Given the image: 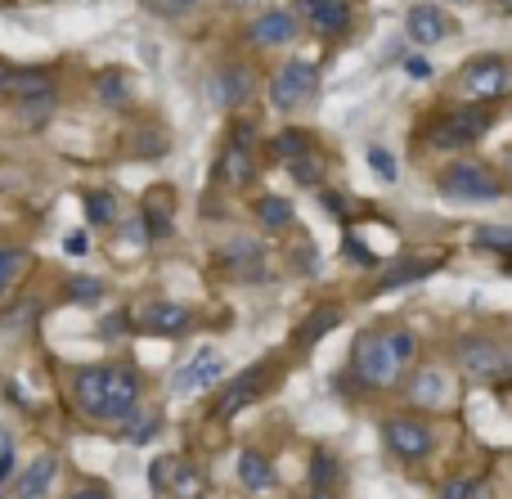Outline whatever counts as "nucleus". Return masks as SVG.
<instances>
[{
	"instance_id": "1",
	"label": "nucleus",
	"mask_w": 512,
	"mask_h": 499,
	"mask_svg": "<svg viewBox=\"0 0 512 499\" xmlns=\"http://www.w3.org/2000/svg\"><path fill=\"white\" fill-rule=\"evenodd\" d=\"M77 410L99 423H122L140 405V374L131 365H90L72 383Z\"/></svg>"
},
{
	"instance_id": "2",
	"label": "nucleus",
	"mask_w": 512,
	"mask_h": 499,
	"mask_svg": "<svg viewBox=\"0 0 512 499\" xmlns=\"http://www.w3.org/2000/svg\"><path fill=\"white\" fill-rule=\"evenodd\" d=\"M441 194L459 198V203H495L504 189H499L495 171H486L481 162H450L441 176Z\"/></svg>"
},
{
	"instance_id": "3",
	"label": "nucleus",
	"mask_w": 512,
	"mask_h": 499,
	"mask_svg": "<svg viewBox=\"0 0 512 499\" xmlns=\"http://www.w3.org/2000/svg\"><path fill=\"white\" fill-rule=\"evenodd\" d=\"M355 374H360L364 387H391L400 378V360L391 351L387 333H364L355 342Z\"/></svg>"
},
{
	"instance_id": "4",
	"label": "nucleus",
	"mask_w": 512,
	"mask_h": 499,
	"mask_svg": "<svg viewBox=\"0 0 512 499\" xmlns=\"http://www.w3.org/2000/svg\"><path fill=\"white\" fill-rule=\"evenodd\" d=\"M315 90H319V68L306 63V59H288L279 68V77L270 81V99H274V108H283V113L301 108Z\"/></svg>"
},
{
	"instance_id": "5",
	"label": "nucleus",
	"mask_w": 512,
	"mask_h": 499,
	"mask_svg": "<svg viewBox=\"0 0 512 499\" xmlns=\"http://www.w3.org/2000/svg\"><path fill=\"white\" fill-rule=\"evenodd\" d=\"M490 126H495L490 108H463V113H450L441 126H436L432 144L436 149H468V144H477Z\"/></svg>"
},
{
	"instance_id": "6",
	"label": "nucleus",
	"mask_w": 512,
	"mask_h": 499,
	"mask_svg": "<svg viewBox=\"0 0 512 499\" xmlns=\"http://www.w3.org/2000/svg\"><path fill=\"white\" fill-rule=\"evenodd\" d=\"M270 378H274V365H270V360H256V365H248L230 387H225V396H221V405H216V414H221V419H234V414H243L248 405L261 401V392L270 387Z\"/></svg>"
},
{
	"instance_id": "7",
	"label": "nucleus",
	"mask_w": 512,
	"mask_h": 499,
	"mask_svg": "<svg viewBox=\"0 0 512 499\" xmlns=\"http://www.w3.org/2000/svg\"><path fill=\"white\" fill-rule=\"evenodd\" d=\"M463 90H468L472 99H499L512 90V63L504 59H472L468 68H463Z\"/></svg>"
},
{
	"instance_id": "8",
	"label": "nucleus",
	"mask_w": 512,
	"mask_h": 499,
	"mask_svg": "<svg viewBox=\"0 0 512 499\" xmlns=\"http://www.w3.org/2000/svg\"><path fill=\"white\" fill-rule=\"evenodd\" d=\"M144 333H158V338H185L194 329V311L180 302H149L140 311Z\"/></svg>"
},
{
	"instance_id": "9",
	"label": "nucleus",
	"mask_w": 512,
	"mask_h": 499,
	"mask_svg": "<svg viewBox=\"0 0 512 499\" xmlns=\"http://www.w3.org/2000/svg\"><path fill=\"white\" fill-rule=\"evenodd\" d=\"M459 365L468 369L472 378H499L508 369V360H504V351H499V342H490V338H463L459 342Z\"/></svg>"
},
{
	"instance_id": "10",
	"label": "nucleus",
	"mask_w": 512,
	"mask_h": 499,
	"mask_svg": "<svg viewBox=\"0 0 512 499\" xmlns=\"http://www.w3.org/2000/svg\"><path fill=\"white\" fill-rule=\"evenodd\" d=\"M387 446L396 450L400 459H427L432 455V428H423V423H414V419H387Z\"/></svg>"
},
{
	"instance_id": "11",
	"label": "nucleus",
	"mask_w": 512,
	"mask_h": 499,
	"mask_svg": "<svg viewBox=\"0 0 512 499\" xmlns=\"http://www.w3.org/2000/svg\"><path fill=\"white\" fill-rule=\"evenodd\" d=\"M221 374H225V360L216 356V351H198V356L176 374V392H185V396L207 392V387H212Z\"/></svg>"
},
{
	"instance_id": "12",
	"label": "nucleus",
	"mask_w": 512,
	"mask_h": 499,
	"mask_svg": "<svg viewBox=\"0 0 512 499\" xmlns=\"http://www.w3.org/2000/svg\"><path fill=\"white\" fill-rule=\"evenodd\" d=\"M221 176L234 180V185H248L256 176V162H252V126H239V135L230 140V149H225L221 158Z\"/></svg>"
},
{
	"instance_id": "13",
	"label": "nucleus",
	"mask_w": 512,
	"mask_h": 499,
	"mask_svg": "<svg viewBox=\"0 0 512 499\" xmlns=\"http://www.w3.org/2000/svg\"><path fill=\"white\" fill-rule=\"evenodd\" d=\"M405 32L414 36V45H436L441 36H450V18L436 5H414L405 14Z\"/></svg>"
},
{
	"instance_id": "14",
	"label": "nucleus",
	"mask_w": 512,
	"mask_h": 499,
	"mask_svg": "<svg viewBox=\"0 0 512 499\" xmlns=\"http://www.w3.org/2000/svg\"><path fill=\"white\" fill-rule=\"evenodd\" d=\"M301 14L319 32H346L351 27V0H301Z\"/></svg>"
},
{
	"instance_id": "15",
	"label": "nucleus",
	"mask_w": 512,
	"mask_h": 499,
	"mask_svg": "<svg viewBox=\"0 0 512 499\" xmlns=\"http://www.w3.org/2000/svg\"><path fill=\"white\" fill-rule=\"evenodd\" d=\"M50 86V72L41 68H0V95L5 99H32V95H45Z\"/></svg>"
},
{
	"instance_id": "16",
	"label": "nucleus",
	"mask_w": 512,
	"mask_h": 499,
	"mask_svg": "<svg viewBox=\"0 0 512 499\" xmlns=\"http://www.w3.org/2000/svg\"><path fill=\"white\" fill-rule=\"evenodd\" d=\"M292 36H297V18L283 14V9H265V14L248 27L252 45H288Z\"/></svg>"
},
{
	"instance_id": "17",
	"label": "nucleus",
	"mask_w": 512,
	"mask_h": 499,
	"mask_svg": "<svg viewBox=\"0 0 512 499\" xmlns=\"http://www.w3.org/2000/svg\"><path fill=\"white\" fill-rule=\"evenodd\" d=\"M212 90H216V99H221L225 108H239V104H248V95H252V72L243 68V63H230V68H221V72H216Z\"/></svg>"
},
{
	"instance_id": "18",
	"label": "nucleus",
	"mask_w": 512,
	"mask_h": 499,
	"mask_svg": "<svg viewBox=\"0 0 512 499\" xmlns=\"http://www.w3.org/2000/svg\"><path fill=\"white\" fill-rule=\"evenodd\" d=\"M337 324H342V311H337V306H319L315 315H306V320L297 324V333H292V347L310 351L319 338H324V333H333Z\"/></svg>"
},
{
	"instance_id": "19",
	"label": "nucleus",
	"mask_w": 512,
	"mask_h": 499,
	"mask_svg": "<svg viewBox=\"0 0 512 499\" xmlns=\"http://www.w3.org/2000/svg\"><path fill=\"white\" fill-rule=\"evenodd\" d=\"M54 473H59V459L54 455H36L32 464H27V473H23V482L14 486L23 499H32V495H45L50 491V482H54Z\"/></svg>"
},
{
	"instance_id": "20",
	"label": "nucleus",
	"mask_w": 512,
	"mask_h": 499,
	"mask_svg": "<svg viewBox=\"0 0 512 499\" xmlns=\"http://www.w3.org/2000/svg\"><path fill=\"white\" fill-rule=\"evenodd\" d=\"M436 266L441 261L436 257H423V261H400V266H391L387 275L378 279V288L382 293H391V288H405V284H418V279H427V275H436Z\"/></svg>"
},
{
	"instance_id": "21",
	"label": "nucleus",
	"mask_w": 512,
	"mask_h": 499,
	"mask_svg": "<svg viewBox=\"0 0 512 499\" xmlns=\"http://www.w3.org/2000/svg\"><path fill=\"white\" fill-rule=\"evenodd\" d=\"M239 482L248 486V491H256V495L270 491L274 486V464L265 455H256V450H243L239 455Z\"/></svg>"
},
{
	"instance_id": "22",
	"label": "nucleus",
	"mask_w": 512,
	"mask_h": 499,
	"mask_svg": "<svg viewBox=\"0 0 512 499\" xmlns=\"http://www.w3.org/2000/svg\"><path fill=\"white\" fill-rule=\"evenodd\" d=\"M158 432H162V414L158 410H144V405H135V410L122 419V437L131 441V446H144V441H153Z\"/></svg>"
},
{
	"instance_id": "23",
	"label": "nucleus",
	"mask_w": 512,
	"mask_h": 499,
	"mask_svg": "<svg viewBox=\"0 0 512 499\" xmlns=\"http://www.w3.org/2000/svg\"><path fill=\"white\" fill-rule=\"evenodd\" d=\"M450 401V378L441 374V369H423V374L414 378V405H427V410H436V405Z\"/></svg>"
},
{
	"instance_id": "24",
	"label": "nucleus",
	"mask_w": 512,
	"mask_h": 499,
	"mask_svg": "<svg viewBox=\"0 0 512 499\" xmlns=\"http://www.w3.org/2000/svg\"><path fill=\"white\" fill-rule=\"evenodd\" d=\"M95 95L104 99L108 108H126V104H131V95H135V86H131V77H126L122 68H108V72H99Z\"/></svg>"
},
{
	"instance_id": "25",
	"label": "nucleus",
	"mask_w": 512,
	"mask_h": 499,
	"mask_svg": "<svg viewBox=\"0 0 512 499\" xmlns=\"http://www.w3.org/2000/svg\"><path fill=\"white\" fill-rule=\"evenodd\" d=\"M144 234L149 239H167L171 234V194H162V189H153L149 203H144Z\"/></svg>"
},
{
	"instance_id": "26",
	"label": "nucleus",
	"mask_w": 512,
	"mask_h": 499,
	"mask_svg": "<svg viewBox=\"0 0 512 499\" xmlns=\"http://www.w3.org/2000/svg\"><path fill=\"white\" fill-rule=\"evenodd\" d=\"M337 477H342L337 459L328 455V450H315V459H310V486H315L319 495H328V491L337 486Z\"/></svg>"
},
{
	"instance_id": "27",
	"label": "nucleus",
	"mask_w": 512,
	"mask_h": 499,
	"mask_svg": "<svg viewBox=\"0 0 512 499\" xmlns=\"http://www.w3.org/2000/svg\"><path fill=\"white\" fill-rule=\"evenodd\" d=\"M256 221H261L265 230H288L292 225V203L288 198H261V203H256Z\"/></svg>"
},
{
	"instance_id": "28",
	"label": "nucleus",
	"mask_w": 512,
	"mask_h": 499,
	"mask_svg": "<svg viewBox=\"0 0 512 499\" xmlns=\"http://www.w3.org/2000/svg\"><path fill=\"white\" fill-rule=\"evenodd\" d=\"M472 243H477V248H499L512 257V225H477Z\"/></svg>"
},
{
	"instance_id": "29",
	"label": "nucleus",
	"mask_w": 512,
	"mask_h": 499,
	"mask_svg": "<svg viewBox=\"0 0 512 499\" xmlns=\"http://www.w3.org/2000/svg\"><path fill=\"white\" fill-rule=\"evenodd\" d=\"M27 266V252L23 248H0V293H9L14 288V279L23 275Z\"/></svg>"
},
{
	"instance_id": "30",
	"label": "nucleus",
	"mask_w": 512,
	"mask_h": 499,
	"mask_svg": "<svg viewBox=\"0 0 512 499\" xmlns=\"http://www.w3.org/2000/svg\"><path fill=\"white\" fill-rule=\"evenodd\" d=\"M86 216H90V225H108L117 216V198L108 194V189H95V194H86Z\"/></svg>"
},
{
	"instance_id": "31",
	"label": "nucleus",
	"mask_w": 512,
	"mask_h": 499,
	"mask_svg": "<svg viewBox=\"0 0 512 499\" xmlns=\"http://www.w3.org/2000/svg\"><path fill=\"white\" fill-rule=\"evenodd\" d=\"M288 171H292V180H297V185H319V180H324V167L310 158V149L297 153V158H288Z\"/></svg>"
},
{
	"instance_id": "32",
	"label": "nucleus",
	"mask_w": 512,
	"mask_h": 499,
	"mask_svg": "<svg viewBox=\"0 0 512 499\" xmlns=\"http://www.w3.org/2000/svg\"><path fill=\"white\" fill-rule=\"evenodd\" d=\"M68 297L77 306H95L99 297H104V284H99V279H90V275H77V279H68Z\"/></svg>"
},
{
	"instance_id": "33",
	"label": "nucleus",
	"mask_w": 512,
	"mask_h": 499,
	"mask_svg": "<svg viewBox=\"0 0 512 499\" xmlns=\"http://www.w3.org/2000/svg\"><path fill=\"white\" fill-rule=\"evenodd\" d=\"M131 153H135V158H162V153H167V135H162V131L131 135Z\"/></svg>"
},
{
	"instance_id": "34",
	"label": "nucleus",
	"mask_w": 512,
	"mask_h": 499,
	"mask_svg": "<svg viewBox=\"0 0 512 499\" xmlns=\"http://www.w3.org/2000/svg\"><path fill=\"white\" fill-rule=\"evenodd\" d=\"M230 266H256L261 261V243H252V239H234V243H225V252H221Z\"/></svg>"
},
{
	"instance_id": "35",
	"label": "nucleus",
	"mask_w": 512,
	"mask_h": 499,
	"mask_svg": "<svg viewBox=\"0 0 512 499\" xmlns=\"http://www.w3.org/2000/svg\"><path fill=\"white\" fill-rule=\"evenodd\" d=\"M176 464L180 459H171V455H162V459H153L149 464V486L158 495H171V477H176Z\"/></svg>"
},
{
	"instance_id": "36",
	"label": "nucleus",
	"mask_w": 512,
	"mask_h": 499,
	"mask_svg": "<svg viewBox=\"0 0 512 499\" xmlns=\"http://www.w3.org/2000/svg\"><path fill=\"white\" fill-rule=\"evenodd\" d=\"M306 149H310L306 131H279V135H274V153H279L283 162L297 158V153H306Z\"/></svg>"
},
{
	"instance_id": "37",
	"label": "nucleus",
	"mask_w": 512,
	"mask_h": 499,
	"mask_svg": "<svg viewBox=\"0 0 512 499\" xmlns=\"http://www.w3.org/2000/svg\"><path fill=\"white\" fill-rule=\"evenodd\" d=\"M369 167H373V176H382V180H396L400 171H396V158H391L382 144H373L369 149Z\"/></svg>"
},
{
	"instance_id": "38",
	"label": "nucleus",
	"mask_w": 512,
	"mask_h": 499,
	"mask_svg": "<svg viewBox=\"0 0 512 499\" xmlns=\"http://www.w3.org/2000/svg\"><path fill=\"white\" fill-rule=\"evenodd\" d=\"M342 252H346V257H355V266H364V270L378 266V257H373V252L364 248V243L355 239V234H346V239H342Z\"/></svg>"
},
{
	"instance_id": "39",
	"label": "nucleus",
	"mask_w": 512,
	"mask_h": 499,
	"mask_svg": "<svg viewBox=\"0 0 512 499\" xmlns=\"http://www.w3.org/2000/svg\"><path fill=\"white\" fill-rule=\"evenodd\" d=\"M153 5V14H167V18H180V14H189V9L198 5V0H149Z\"/></svg>"
},
{
	"instance_id": "40",
	"label": "nucleus",
	"mask_w": 512,
	"mask_h": 499,
	"mask_svg": "<svg viewBox=\"0 0 512 499\" xmlns=\"http://www.w3.org/2000/svg\"><path fill=\"white\" fill-rule=\"evenodd\" d=\"M387 342H391V351H396L400 365H405V360L414 356V333H387Z\"/></svg>"
},
{
	"instance_id": "41",
	"label": "nucleus",
	"mask_w": 512,
	"mask_h": 499,
	"mask_svg": "<svg viewBox=\"0 0 512 499\" xmlns=\"http://www.w3.org/2000/svg\"><path fill=\"white\" fill-rule=\"evenodd\" d=\"M171 491H180V495H194V491H198V482H194V468L176 464V477H171Z\"/></svg>"
},
{
	"instance_id": "42",
	"label": "nucleus",
	"mask_w": 512,
	"mask_h": 499,
	"mask_svg": "<svg viewBox=\"0 0 512 499\" xmlns=\"http://www.w3.org/2000/svg\"><path fill=\"white\" fill-rule=\"evenodd\" d=\"M441 495L445 499H468V495H486V486H481V482H450Z\"/></svg>"
},
{
	"instance_id": "43",
	"label": "nucleus",
	"mask_w": 512,
	"mask_h": 499,
	"mask_svg": "<svg viewBox=\"0 0 512 499\" xmlns=\"http://www.w3.org/2000/svg\"><path fill=\"white\" fill-rule=\"evenodd\" d=\"M292 257H297V270H306V275H315V248H310V243H306V248H297V252H292Z\"/></svg>"
},
{
	"instance_id": "44",
	"label": "nucleus",
	"mask_w": 512,
	"mask_h": 499,
	"mask_svg": "<svg viewBox=\"0 0 512 499\" xmlns=\"http://www.w3.org/2000/svg\"><path fill=\"white\" fill-rule=\"evenodd\" d=\"M9 468H14V446H0V486H5V477H9Z\"/></svg>"
},
{
	"instance_id": "45",
	"label": "nucleus",
	"mask_w": 512,
	"mask_h": 499,
	"mask_svg": "<svg viewBox=\"0 0 512 499\" xmlns=\"http://www.w3.org/2000/svg\"><path fill=\"white\" fill-rule=\"evenodd\" d=\"M122 329H126V315H108L104 320V338H122Z\"/></svg>"
},
{
	"instance_id": "46",
	"label": "nucleus",
	"mask_w": 512,
	"mask_h": 499,
	"mask_svg": "<svg viewBox=\"0 0 512 499\" xmlns=\"http://www.w3.org/2000/svg\"><path fill=\"white\" fill-rule=\"evenodd\" d=\"M405 72L409 77H432V63L427 59H405Z\"/></svg>"
},
{
	"instance_id": "47",
	"label": "nucleus",
	"mask_w": 512,
	"mask_h": 499,
	"mask_svg": "<svg viewBox=\"0 0 512 499\" xmlns=\"http://www.w3.org/2000/svg\"><path fill=\"white\" fill-rule=\"evenodd\" d=\"M63 248H68L72 257H81V252H86V234H68V239H63Z\"/></svg>"
},
{
	"instance_id": "48",
	"label": "nucleus",
	"mask_w": 512,
	"mask_h": 499,
	"mask_svg": "<svg viewBox=\"0 0 512 499\" xmlns=\"http://www.w3.org/2000/svg\"><path fill=\"white\" fill-rule=\"evenodd\" d=\"M126 239H131V243H144V239H149V234L140 230V221H126Z\"/></svg>"
},
{
	"instance_id": "49",
	"label": "nucleus",
	"mask_w": 512,
	"mask_h": 499,
	"mask_svg": "<svg viewBox=\"0 0 512 499\" xmlns=\"http://www.w3.org/2000/svg\"><path fill=\"white\" fill-rule=\"evenodd\" d=\"M504 167H508V176H512V149H508V158H504Z\"/></svg>"
},
{
	"instance_id": "50",
	"label": "nucleus",
	"mask_w": 512,
	"mask_h": 499,
	"mask_svg": "<svg viewBox=\"0 0 512 499\" xmlns=\"http://www.w3.org/2000/svg\"><path fill=\"white\" fill-rule=\"evenodd\" d=\"M234 5H256V0H234Z\"/></svg>"
}]
</instances>
